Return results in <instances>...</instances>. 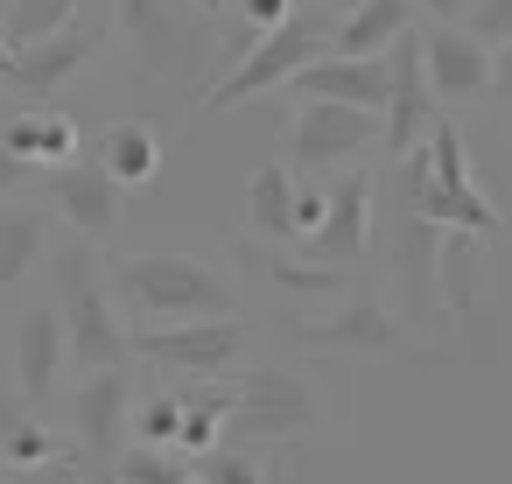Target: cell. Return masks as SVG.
<instances>
[{
  "label": "cell",
  "instance_id": "1",
  "mask_svg": "<svg viewBox=\"0 0 512 484\" xmlns=\"http://www.w3.org/2000/svg\"><path fill=\"white\" fill-rule=\"evenodd\" d=\"M127 323H190V316H239L232 281L197 253H120L106 267Z\"/></svg>",
  "mask_w": 512,
  "mask_h": 484
},
{
  "label": "cell",
  "instance_id": "2",
  "mask_svg": "<svg viewBox=\"0 0 512 484\" xmlns=\"http://www.w3.org/2000/svg\"><path fill=\"white\" fill-rule=\"evenodd\" d=\"M400 162H407L414 218H428V225H442V232L498 239V211H491V197H477V183H470V155H463V134H456L449 120H428V134H421Z\"/></svg>",
  "mask_w": 512,
  "mask_h": 484
},
{
  "label": "cell",
  "instance_id": "3",
  "mask_svg": "<svg viewBox=\"0 0 512 484\" xmlns=\"http://www.w3.org/2000/svg\"><path fill=\"white\" fill-rule=\"evenodd\" d=\"M57 316H64V358L78 372L134 358V330L113 316V281H106L92 246H64L57 253Z\"/></svg>",
  "mask_w": 512,
  "mask_h": 484
},
{
  "label": "cell",
  "instance_id": "4",
  "mask_svg": "<svg viewBox=\"0 0 512 484\" xmlns=\"http://www.w3.org/2000/svg\"><path fill=\"white\" fill-rule=\"evenodd\" d=\"M330 22L337 15H323V8H288L274 29H260L246 50H239V64L204 92V106H246V99H267V92H281L309 57H323L330 50Z\"/></svg>",
  "mask_w": 512,
  "mask_h": 484
},
{
  "label": "cell",
  "instance_id": "5",
  "mask_svg": "<svg viewBox=\"0 0 512 484\" xmlns=\"http://www.w3.org/2000/svg\"><path fill=\"white\" fill-rule=\"evenodd\" d=\"M113 36L148 78H183L211 50V15H197L190 0H113Z\"/></svg>",
  "mask_w": 512,
  "mask_h": 484
},
{
  "label": "cell",
  "instance_id": "6",
  "mask_svg": "<svg viewBox=\"0 0 512 484\" xmlns=\"http://www.w3.org/2000/svg\"><path fill=\"white\" fill-rule=\"evenodd\" d=\"M246 351L239 316H190V323H134V358L176 372V379H218Z\"/></svg>",
  "mask_w": 512,
  "mask_h": 484
},
{
  "label": "cell",
  "instance_id": "7",
  "mask_svg": "<svg viewBox=\"0 0 512 484\" xmlns=\"http://www.w3.org/2000/svg\"><path fill=\"white\" fill-rule=\"evenodd\" d=\"M225 428H232V442H288V435L316 428V393H309V379H295L281 365H253L232 379Z\"/></svg>",
  "mask_w": 512,
  "mask_h": 484
},
{
  "label": "cell",
  "instance_id": "8",
  "mask_svg": "<svg viewBox=\"0 0 512 484\" xmlns=\"http://www.w3.org/2000/svg\"><path fill=\"white\" fill-rule=\"evenodd\" d=\"M365 148H379V113L337 106V99H302L295 106L288 169H337V162H358Z\"/></svg>",
  "mask_w": 512,
  "mask_h": 484
},
{
  "label": "cell",
  "instance_id": "9",
  "mask_svg": "<svg viewBox=\"0 0 512 484\" xmlns=\"http://www.w3.org/2000/svg\"><path fill=\"white\" fill-rule=\"evenodd\" d=\"M435 120V92H428V71H421V36H393L386 43V106H379V148L386 162H400Z\"/></svg>",
  "mask_w": 512,
  "mask_h": 484
},
{
  "label": "cell",
  "instance_id": "10",
  "mask_svg": "<svg viewBox=\"0 0 512 484\" xmlns=\"http://www.w3.org/2000/svg\"><path fill=\"white\" fill-rule=\"evenodd\" d=\"M106 50V29H57V36H36V43H15V64H8V92L22 106H50L92 57Z\"/></svg>",
  "mask_w": 512,
  "mask_h": 484
},
{
  "label": "cell",
  "instance_id": "11",
  "mask_svg": "<svg viewBox=\"0 0 512 484\" xmlns=\"http://www.w3.org/2000/svg\"><path fill=\"white\" fill-rule=\"evenodd\" d=\"M50 204H57V218L64 225H78L85 239H99V232H113L120 225V183H113V169L99 162V155H71V162H57L50 176Z\"/></svg>",
  "mask_w": 512,
  "mask_h": 484
},
{
  "label": "cell",
  "instance_id": "12",
  "mask_svg": "<svg viewBox=\"0 0 512 484\" xmlns=\"http://www.w3.org/2000/svg\"><path fill=\"white\" fill-rule=\"evenodd\" d=\"M421 71L435 99H477L491 92V43H477L463 22H435L421 36Z\"/></svg>",
  "mask_w": 512,
  "mask_h": 484
},
{
  "label": "cell",
  "instance_id": "13",
  "mask_svg": "<svg viewBox=\"0 0 512 484\" xmlns=\"http://www.w3.org/2000/svg\"><path fill=\"white\" fill-rule=\"evenodd\" d=\"M71 428H78L85 449H127V428H134V372L127 365L85 372V386L71 393Z\"/></svg>",
  "mask_w": 512,
  "mask_h": 484
},
{
  "label": "cell",
  "instance_id": "14",
  "mask_svg": "<svg viewBox=\"0 0 512 484\" xmlns=\"http://www.w3.org/2000/svg\"><path fill=\"white\" fill-rule=\"evenodd\" d=\"M281 92H295V99H337V106L379 113V106H386V50H379V57H337V50H323V57H309Z\"/></svg>",
  "mask_w": 512,
  "mask_h": 484
},
{
  "label": "cell",
  "instance_id": "15",
  "mask_svg": "<svg viewBox=\"0 0 512 484\" xmlns=\"http://www.w3.org/2000/svg\"><path fill=\"white\" fill-rule=\"evenodd\" d=\"M295 337L316 344V351H393L400 323H393V309H379V302H351V295H337V302L309 309V316L295 323Z\"/></svg>",
  "mask_w": 512,
  "mask_h": 484
},
{
  "label": "cell",
  "instance_id": "16",
  "mask_svg": "<svg viewBox=\"0 0 512 484\" xmlns=\"http://www.w3.org/2000/svg\"><path fill=\"white\" fill-rule=\"evenodd\" d=\"M365 239H372V176L351 169V176L330 190L323 225H316L302 246H309V260H323V267H351V260L365 253Z\"/></svg>",
  "mask_w": 512,
  "mask_h": 484
},
{
  "label": "cell",
  "instance_id": "17",
  "mask_svg": "<svg viewBox=\"0 0 512 484\" xmlns=\"http://www.w3.org/2000/svg\"><path fill=\"white\" fill-rule=\"evenodd\" d=\"M57 365H64V316H57V302H36L15 323V386H22V400H50Z\"/></svg>",
  "mask_w": 512,
  "mask_h": 484
},
{
  "label": "cell",
  "instance_id": "18",
  "mask_svg": "<svg viewBox=\"0 0 512 484\" xmlns=\"http://www.w3.org/2000/svg\"><path fill=\"white\" fill-rule=\"evenodd\" d=\"M414 29V0H358L330 22V50L337 57H379L393 36Z\"/></svg>",
  "mask_w": 512,
  "mask_h": 484
},
{
  "label": "cell",
  "instance_id": "19",
  "mask_svg": "<svg viewBox=\"0 0 512 484\" xmlns=\"http://www.w3.org/2000/svg\"><path fill=\"white\" fill-rule=\"evenodd\" d=\"M246 232L253 239H295V169L260 162L246 176Z\"/></svg>",
  "mask_w": 512,
  "mask_h": 484
},
{
  "label": "cell",
  "instance_id": "20",
  "mask_svg": "<svg viewBox=\"0 0 512 484\" xmlns=\"http://www.w3.org/2000/svg\"><path fill=\"white\" fill-rule=\"evenodd\" d=\"M0 141H8L15 155H29V162H71L78 155V127L57 106H22L8 127H0Z\"/></svg>",
  "mask_w": 512,
  "mask_h": 484
},
{
  "label": "cell",
  "instance_id": "21",
  "mask_svg": "<svg viewBox=\"0 0 512 484\" xmlns=\"http://www.w3.org/2000/svg\"><path fill=\"white\" fill-rule=\"evenodd\" d=\"M43 253H50V218L29 211V204H8V211H0V288L22 281Z\"/></svg>",
  "mask_w": 512,
  "mask_h": 484
},
{
  "label": "cell",
  "instance_id": "22",
  "mask_svg": "<svg viewBox=\"0 0 512 484\" xmlns=\"http://www.w3.org/2000/svg\"><path fill=\"white\" fill-rule=\"evenodd\" d=\"M99 162L113 169V183H120V190H141V183H155V176H162V141H155L148 127H113Z\"/></svg>",
  "mask_w": 512,
  "mask_h": 484
},
{
  "label": "cell",
  "instance_id": "23",
  "mask_svg": "<svg viewBox=\"0 0 512 484\" xmlns=\"http://www.w3.org/2000/svg\"><path fill=\"white\" fill-rule=\"evenodd\" d=\"M78 22V0H0V36L8 43H36Z\"/></svg>",
  "mask_w": 512,
  "mask_h": 484
},
{
  "label": "cell",
  "instance_id": "24",
  "mask_svg": "<svg viewBox=\"0 0 512 484\" xmlns=\"http://www.w3.org/2000/svg\"><path fill=\"white\" fill-rule=\"evenodd\" d=\"M267 274H274V288H288L295 302H309V309H323V302H337L344 295V274L337 267H323V260H267Z\"/></svg>",
  "mask_w": 512,
  "mask_h": 484
},
{
  "label": "cell",
  "instance_id": "25",
  "mask_svg": "<svg viewBox=\"0 0 512 484\" xmlns=\"http://www.w3.org/2000/svg\"><path fill=\"white\" fill-rule=\"evenodd\" d=\"M176 428H183V400L176 393H148L141 407H134V442H155V449H176Z\"/></svg>",
  "mask_w": 512,
  "mask_h": 484
},
{
  "label": "cell",
  "instance_id": "26",
  "mask_svg": "<svg viewBox=\"0 0 512 484\" xmlns=\"http://www.w3.org/2000/svg\"><path fill=\"white\" fill-rule=\"evenodd\" d=\"M197 484H267V470H260V456H246V449H197Z\"/></svg>",
  "mask_w": 512,
  "mask_h": 484
},
{
  "label": "cell",
  "instance_id": "27",
  "mask_svg": "<svg viewBox=\"0 0 512 484\" xmlns=\"http://www.w3.org/2000/svg\"><path fill=\"white\" fill-rule=\"evenodd\" d=\"M50 463H57V435L29 414V421L15 428V442L0 449V470H50Z\"/></svg>",
  "mask_w": 512,
  "mask_h": 484
},
{
  "label": "cell",
  "instance_id": "28",
  "mask_svg": "<svg viewBox=\"0 0 512 484\" xmlns=\"http://www.w3.org/2000/svg\"><path fill=\"white\" fill-rule=\"evenodd\" d=\"M120 477H127V484H176L183 470H176L155 442H127V449H120Z\"/></svg>",
  "mask_w": 512,
  "mask_h": 484
},
{
  "label": "cell",
  "instance_id": "29",
  "mask_svg": "<svg viewBox=\"0 0 512 484\" xmlns=\"http://www.w3.org/2000/svg\"><path fill=\"white\" fill-rule=\"evenodd\" d=\"M470 36L477 43H512V0H477V8H470Z\"/></svg>",
  "mask_w": 512,
  "mask_h": 484
},
{
  "label": "cell",
  "instance_id": "30",
  "mask_svg": "<svg viewBox=\"0 0 512 484\" xmlns=\"http://www.w3.org/2000/svg\"><path fill=\"white\" fill-rule=\"evenodd\" d=\"M323 204H330V190H302L295 183V239H309L323 225Z\"/></svg>",
  "mask_w": 512,
  "mask_h": 484
},
{
  "label": "cell",
  "instance_id": "31",
  "mask_svg": "<svg viewBox=\"0 0 512 484\" xmlns=\"http://www.w3.org/2000/svg\"><path fill=\"white\" fill-rule=\"evenodd\" d=\"M288 8H295V0H232V15H246L253 29H274Z\"/></svg>",
  "mask_w": 512,
  "mask_h": 484
},
{
  "label": "cell",
  "instance_id": "32",
  "mask_svg": "<svg viewBox=\"0 0 512 484\" xmlns=\"http://www.w3.org/2000/svg\"><path fill=\"white\" fill-rule=\"evenodd\" d=\"M29 176H36V162H29V155H15L8 141H0V197H8V190H22Z\"/></svg>",
  "mask_w": 512,
  "mask_h": 484
},
{
  "label": "cell",
  "instance_id": "33",
  "mask_svg": "<svg viewBox=\"0 0 512 484\" xmlns=\"http://www.w3.org/2000/svg\"><path fill=\"white\" fill-rule=\"evenodd\" d=\"M491 92L512 106V43H498V50H491Z\"/></svg>",
  "mask_w": 512,
  "mask_h": 484
},
{
  "label": "cell",
  "instance_id": "34",
  "mask_svg": "<svg viewBox=\"0 0 512 484\" xmlns=\"http://www.w3.org/2000/svg\"><path fill=\"white\" fill-rule=\"evenodd\" d=\"M22 421H29V407H22L15 393H0V449L15 442V428H22Z\"/></svg>",
  "mask_w": 512,
  "mask_h": 484
},
{
  "label": "cell",
  "instance_id": "35",
  "mask_svg": "<svg viewBox=\"0 0 512 484\" xmlns=\"http://www.w3.org/2000/svg\"><path fill=\"white\" fill-rule=\"evenodd\" d=\"M428 22H463V0H414Z\"/></svg>",
  "mask_w": 512,
  "mask_h": 484
},
{
  "label": "cell",
  "instance_id": "36",
  "mask_svg": "<svg viewBox=\"0 0 512 484\" xmlns=\"http://www.w3.org/2000/svg\"><path fill=\"white\" fill-rule=\"evenodd\" d=\"M190 8H197V15H211V22H225V15H232V0H190Z\"/></svg>",
  "mask_w": 512,
  "mask_h": 484
},
{
  "label": "cell",
  "instance_id": "37",
  "mask_svg": "<svg viewBox=\"0 0 512 484\" xmlns=\"http://www.w3.org/2000/svg\"><path fill=\"white\" fill-rule=\"evenodd\" d=\"M8 64H15V43H8V36H0V85H8Z\"/></svg>",
  "mask_w": 512,
  "mask_h": 484
},
{
  "label": "cell",
  "instance_id": "38",
  "mask_svg": "<svg viewBox=\"0 0 512 484\" xmlns=\"http://www.w3.org/2000/svg\"><path fill=\"white\" fill-rule=\"evenodd\" d=\"M309 8H323V15H344V8H358V0H309Z\"/></svg>",
  "mask_w": 512,
  "mask_h": 484
},
{
  "label": "cell",
  "instance_id": "39",
  "mask_svg": "<svg viewBox=\"0 0 512 484\" xmlns=\"http://www.w3.org/2000/svg\"><path fill=\"white\" fill-rule=\"evenodd\" d=\"M176 484H197V477H176Z\"/></svg>",
  "mask_w": 512,
  "mask_h": 484
},
{
  "label": "cell",
  "instance_id": "40",
  "mask_svg": "<svg viewBox=\"0 0 512 484\" xmlns=\"http://www.w3.org/2000/svg\"><path fill=\"white\" fill-rule=\"evenodd\" d=\"M120 484H127V477H120Z\"/></svg>",
  "mask_w": 512,
  "mask_h": 484
}]
</instances>
